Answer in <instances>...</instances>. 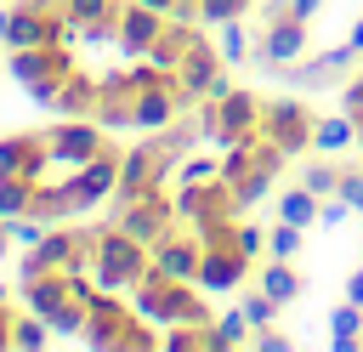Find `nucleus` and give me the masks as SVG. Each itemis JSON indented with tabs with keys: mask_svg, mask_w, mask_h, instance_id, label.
<instances>
[{
	"mask_svg": "<svg viewBox=\"0 0 363 352\" xmlns=\"http://www.w3.org/2000/svg\"><path fill=\"white\" fill-rule=\"evenodd\" d=\"M6 23H11V11H0V40H6Z\"/></svg>",
	"mask_w": 363,
	"mask_h": 352,
	"instance_id": "obj_27",
	"label": "nucleus"
},
{
	"mask_svg": "<svg viewBox=\"0 0 363 352\" xmlns=\"http://www.w3.org/2000/svg\"><path fill=\"white\" fill-rule=\"evenodd\" d=\"M210 329H216V352H227V346H244L255 324H250V318H244V307H238V312H221Z\"/></svg>",
	"mask_w": 363,
	"mask_h": 352,
	"instance_id": "obj_14",
	"label": "nucleus"
},
{
	"mask_svg": "<svg viewBox=\"0 0 363 352\" xmlns=\"http://www.w3.org/2000/svg\"><path fill=\"white\" fill-rule=\"evenodd\" d=\"M153 267V250L142 238H130L119 221H96V284L130 295L142 284V273Z\"/></svg>",
	"mask_w": 363,
	"mask_h": 352,
	"instance_id": "obj_4",
	"label": "nucleus"
},
{
	"mask_svg": "<svg viewBox=\"0 0 363 352\" xmlns=\"http://www.w3.org/2000/svg\"><path fill=\"white\" fill-rule=\"evenodd\" d=\"M346 40H352V45H357V51H363V17H357V23H352V34H346Z\"/></svg>",
	"mask_w": 363,
	"mask_h": 352,
	"instance_id": "obj_25",
	"label": "nucleus"
},
{
	"mask_svg": "<svg viewBox=\"0 0 363 352\" xmlns=\"http://www.w3.org/2000/svg\"><path fill=\"white\" fill-rule=\"evenodd\" d=\"M238 307H244V318H250L255 329H267V324L278 318V301H272V295H267L261 284H255V290H244V301H238Z\"/></svg>",
	"mask_w": 363,
	"mask_h": 352,
	"instance_id": "obj_16",
	"label": "nucleus"
},
{
	"mask_svg": "<svg viewBox=\"0 0 363 352\" xmlns=\"http://www.w3.org/2000/svg\"><path fill=\"white\" fill-rule=\"evenodd\" d=\"M284 148L278 142H267V136H250V142H238V148H227V159H221V176L233 182V193H238V204L250 210L272 182H278V170H284Z\"/></svg>",
	"mask_w": 363,
	"mask_h": 352,
	"instance_id": "obj_5",
	"label": "nucleus"
},
{
	"mask_svg": "<svg viewBox=\"0 0 363 352\" xmlns=\"http://www.w3.org/2000/svg\"><path fill=\"white\" fill-rule=\"evenodd\" d=\"M125 148L96 119H57L0 136V216L6 221H79L119 187Z\"/></svg>",
	"mask_w": 363,
	"mask_h": 352,
	"instance_id": "obj_1",
	"label": "nucleus"
},
{
	"mask_svg": "<svg viewBox=\"0 0 363 352\" xmlns=\"http://www.w3.org/2000/svg\"><path fill=\"white\" fill-rule=\"evenodd\" d=\"M130 301H136V312L153 318V324H210V307H204L199 284H193V278H170L164 267H147L142 284L130 290Z\"/></svg>",
	"mask_w": 363,
	"mask_h": 352,
	"instance_id": "obj_3",
	"label": "nucleus"
},
{
	"mask_svg": "<svg viewBox=\"0 0 363 352\" xmlns=\"http://www.w3.org/2000/svg\"><path fill=\"white\" fill-rule=\"evenodd\" d=\"M318 204H323V199H318L312 187H301V182H295L289 193H278V221H295V227H318Z\"/></svg>",
	"mask_w": 363,
	"mask_h": 352,
	"instance_id": "obj_10",
	"label": "nucleus"
},
{
	"mask_svg": "<svg viewBox=\"0 0 363 352\" xmlns=\"http://www.w3.org/2000/svg\"><path fill=\"white\" fill-rule=\"evenodd\" d=\"M244 6H250V0H199V23H204V28H221V23L244 17Z\"/></svg>",
	"mask_w": 363,
	"mask_h": 352,
	"instance_id": "obj_17",
	"label": "nucleus"
},
{
	"mask_svg": "<svg viewBox=\"0 0 363 352\" xmlns=\"http://www.w3.org/2000/svg\"><path fill=\"white\" fill-rule=\"evenodd\" d=\"M79 341L102 346V352H153V346H164V335L153 329V318H142L136 301H119V290H96L91 295Z\"/></svg>",
	"mask_w": 363,
	"mask_h": 352,
	"instance_id": "obj_2",
	"label": "nucleus"
},
{
	"mask_svg": "<svg viewBox=\"0 0 363 352\" xmlns=\"http://www.w3.org/2000/svg\"><path fill=\"white\" fill-rule=\"evenodd\" d=\"M329 346H363V307L357 301H340L329 312Z\"/></svg>",
	"mask_w": 363,
	"mask_h": 352,
	"instance_id": "obj_11",
	"label": "nucleus"
},
{
	"mask_svg": "<svg viewBox=\"0 0 363 352\" xmlns=\"http://www.w3.org/2000/svg\"><path fill=\"white\" fill-rule=\"evenodd\" d=\"M340 108H346V114H357V108H363V74H352V79L340 85Z\"/></svg>",
	"mask_w": 363,
	"mask_h": 352,
	"instance_id": "obj_23",
	"label": "nucleus"
},
{
	"mask_svg": "<svg viewBox=\"0 0 363 352\" xmlns=\"http://www.w3.org/2000/svg\"><path fill=\"white\" fill-rule=\"evenodd\" d=\"M346 301H357V307H363V267L346 278Z\"/></svg>",
	"mask_w": 363,
	"mask_h": 352,
	"instance_id": "obj_24",
	"label": "nucleus"
},
{
	"mask_svg": "<svg viewBox=\"0 0 363 352\" xmlns=\"http://www.w3.org/2000/svg\"><path fill=\"white\" fill-rule=\"evenodd\" d=\"M250 278V255L238 250V244H210L204 255H199V290H238Z\"/></svg>",
	"mask_w": 363,
	"mask_h": 352,
	"instance_id": "obj_7",
	"label": "nucleus"
},
{
	"mask_svg": "<svg viewBox=\"0 0 363 352\" xmlns=\"http://www.w3.org/2000/svg\"><path fill=\"white\" fill-rule=\"evenodd\" d=\"M216 324V318H210ZM210 324H176L170 335H164V346L170 352H216V329Z\"/></svg>",
	"mask_w": 363,
	"mask_h": 352,
	"instance_id": "obj_13",
	"label": "nucleus"
},
{
	"mask_svg": "<svg viewBox=\"0 0 363 352\" xmlns=\"http://www.w3.org/2000/svg\"><path fill=\"white\" fill-rule=\"evenodd\" d=\"M295 182H301V187H312V193L323 199V193H335V187H340V159L318 153V159H306V165L295 170Z\"/></svg>",
	"mask_w": 363,
	"mask_h": 352,
	"instance_id": "obj_12",
	"label": "nucleus"
},
{
	"mask_svg": "<svg viewBox=\"0 0 363 352\" xmlns=\"http://www.w3.org/2000/svg\"><path fill=\"white\" fill-rule=\"evenodd\" d=\"M346 148H357V119L340 108V114H318V131H312V153H329L340 159Z\"/></svg>",
	"mask_w": 363,
	"mask_h": 352,
	"instance_id": "obj_8",
	"label": "nucleus"
},
{
	"mask_svg": "<svg viewBox=\"0 0 363 352\" xmlns=\"http://www.w3.org/2000/svg\"><path fill=\"white\" fill-rule=\"evenodd\" d=\"M255 284H261V290H267L278 307H284V301H295V295L306 290V284H301V273H295V261H278V255H272V261L255 273Z\"/></svg>",
	"mask_w": 363,
	"mask_h": 352,
	"instance_id": "obj_9",
	"label": "nucleus"
},
{
	"mask_svg": "<svg viewBox=\"0 0 363 352\" xmlns=\"http://www.w3.org/2000/svg\"><path fill=\"white\" fill-rule=\"evenodd\" d=\"M233 244H238V250L255 261V255L267 250V233H261V227H250V221H238V227H233Z\"/></svg>",
	"mask_w": 363,
	"mask_h": 352,
	"instance_id": "obj_20",
	"label": "nucleus"
},
{
	"mask_svg": "<svg viewBox=\"0 0 363 352\" xmlns=\"http://www.w3.org/2000/svg\"><path fill=\"white\" fill-rule=\"evenodd\" d=\"M221 57L227 62H244L250 57V34H244V23L233 17V23H221Z\"/></svg>",
	"mask_w": 363,
	"mask_h": 352,
	"instance_id": "obj_18",
	"label": "nucleus"
},
{
	"mask_svg": "<svg viewBox=\"0 0 363 352\" xmlns=\"http://www.w3.org/2000/svg\"><path fill=\"white\" fill-rule=\"evenodd\" d=\"M312 131H318V114L301 102V97H272L261 108V136L278 142L284 153H306L312 148Z\"/></svg>",
	"mask_w": 363,
	"mask_h": 352,
	"instance_id": "obj_6",
	"label": "nucleus"
},
{
	"mask_svg": "<svg viewBox=\"0 0 363 352\" xmlns=\"http://www.w3.org/2000/svg\"><path fill=\"white\" fill-rule=\"evenodd\" d=\"M301 238H306V227H295V221H278V227L267 233V250H272L278 261H295V255H301Z\"/></svg>",
	"mask_w": 363,
	"mask_h": 352,
	"instance_id": "obj_15",
	"label": "nucleus"
},
{
	"mask_svg": "<svg viewBox=\"0 0 363 352\" xmlns=\"http://www.w3.org/2000/svg\"><path fill=\"white\" fill-rule=\"evenodd\" d=\"M335 193L363 216V170H357V165H340V187H335Z\"/></svg>",
	"mask_w": 363,
	"mask_h": 352,
	"instance_id": "obj_19",
	"label": "nucleus"
},
{
	"mask_svg": "<svg viewBox=\"0 0 363 352\" xmlns=\"http://www.w3.org/2000/svg\"><path fill=\"white\" fill-rule=\"evenodd\" d=\"M250 346H255V352H289L295 341H289L284 329H255V341H250Z\"/></svg>",
	"mask_w": 363,
	"mask_h": 352,
	"instance_id": "obj_22",
	"label": "nucleus"
},
{
	"mask_svg": "<svg viewBox=\"0 0 363 352\" xmlns=\"http://www.w3.org/2000/svg\"><path fill=\"white\" fill-rule=\"evenodd\" d=\"M11 329H17V307H11V290L0 284V352L11 346Z\"/></svg>",
	"mask_w": 363,
	"mask_h": 352,
	"instance_id": "obj_21",
	"label": "nucleus"
},
{
	"mask_svg": "<svg viewBox=\"0 0 363 352\" xmlns=\"http://www.w3.org/2000/svg\"><path fill=\"white\" fill-rule=\"evenodd\" d=\"M6 244H11V221L0 216V255H6Z\"/></svg>",
	"mask_w": 363,
	"mask_h": 352,
	"instance_id": "obj_26",
	"label": "nucleus"
}]
</instances>
